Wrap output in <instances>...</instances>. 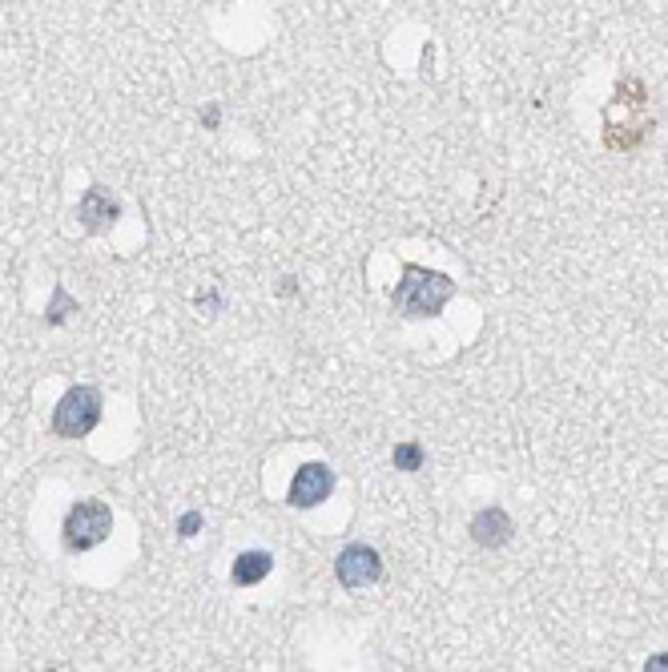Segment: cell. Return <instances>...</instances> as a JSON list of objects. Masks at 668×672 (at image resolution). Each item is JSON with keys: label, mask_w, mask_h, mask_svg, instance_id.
Masks as SVG:
<instances>
[{"label": "cell", "mask_w": 668, "mask_h": 672, "mask_svg": "<svg viewBox=\"0 0 668 672\" xmlns=\"http://www.w3.org/2000/svg\"><path fill=\"white\" fill-rule=\"evenodd\" d=\"M455 294V282L435 270L423 266H402V278L394 286V310L410 318H427V315H439L443 302Z\"/></svg>", "instance_id": "obj_1"}, {"label": "cell", "mask_w": 668, "mask_h": 672, "mask_svg": "<svg viewBox=\"0 0 668 672\" xmlns=\"http://www.w3.org/2000/svg\"><path fill=\"white\" fill-rule=\"evenodd\" d=\"M113 532V511L109 503L101 500H80L69 508V516H64V548L69 551H93L97 543H105Z\"/></svg>", "instance_id": "obj_2"}, {"label": "cell", "mask_w": 668, "mask_h": 672, "mask_svg": "<svg viewBox=\"0 0 668 672\" xmlns=\"http://www.w3.org/2000/svg\"><path fill=\"white\" fill-rule=\"evenodd\" d=\"M101 423V395L93 387H69L53 407V431L61 439H85Z\"/></svg>", "instance_id": "obj_3"}, {"label": "cell", "mask_w": 668, "mask_h": 672, "mask_svg": "<svg viewBox=\"0 0 668 672\" xmlns=\"http://www.w3.org/2000/svg\"><path fill=\"white\" fill-rule=\"evenodd\" d=\"M334 575L342 588L359 592L383 575V556H378L375 548H367V543H351V548H342V556L334 559Z\"/></svg>", "instance_id": "obj_4"}, {"label": "cell", "mask_w": 668, "mask_h": 672, "mask_svg": "<svg viewBox=\"0 0 668 672\" xmlns=\"http://www.w3.org/2000/svg\"><path fill=\"white\" fill-rule=\"evenodd\" d=\"M330 491H334V471L326 463H302L294 471V479H290L286 503L290 508H318Z\"/></svg>", "instance_id": "obj_5"}, {"label": "cell", "mask_w": 668, "mask_h": 672, "mask_svg": "<svg viewBox=\"0 0 668 672\" xmlns=\"http://www.w3.org/2000/svg\"><path fill=\"white\" fill-rule=\"evenodd\" d=\"M512 519H507L503 508H483L479 516L471 519V535L475 543H483V548H503L507 540H512Z\"/></svg>", "instance_id": "obj_6"}, {"label": "cell", "mask_w": 668, "mask_h": 672, "mask_svg": "<svg viewBox=\"0 0 668 672\" xmlns=\"http://www.w3.org/2000/svg\"><path fill=\"white\" fill-rule=\"evenodd\" d=\"M270 567H274L270 551H241V556L233 559L230 580L238 584V588H254V584H262L266 575H270Z\"/></svg>", "instance_id": "obj_7"}, {"label": "cell", "mask_w": 668, "mask_h": 672, "mask_svg": "<svg viewBox=\"0 0 668 672\" xmlns=\"http://www.w3.org/2000/svg\"><path fill=\"white\" fill-rule=\"evenodd\" d=\"M391 459H394V467H399V471H419V467H423V447H419V443H399Z\"/></svg>", "instance_id": "obj_8"}, {"label": "cell", "mask_w": 668, "mask_h": 672, "mask_svg": "<svg viewBox=\"0 0 668 672\" xmlns=\"http://www.w3.org/2000/svg\"><path fill=\"white\" fill-rule=\"evenodd\" d=\"M198 524H201L198 511H193V516H185V519H182V535H193V532H198Z\"/></svg>", "instance_id": "obj_9"}]
</instances>
